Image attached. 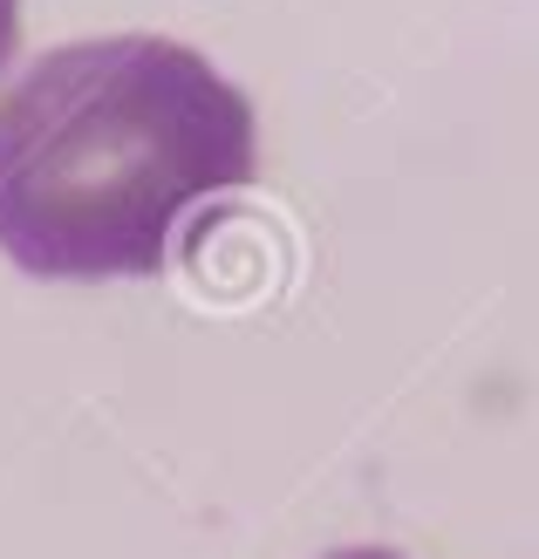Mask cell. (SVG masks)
Masks as SVG:
<instances>
[{
  "mask_svg": "<svg viewBox=\"0 0 539 559\" xmlns=\"http://www.w3.org/2000/svg\"><path fill=\"white\" fill-rule=\"evenodd\" d=\"M253 178V103L172 35L62 41L0 90V253L35 280L172 273Z\"/></svg>",
  "mask_w": 539,
  "mask_h": 559,
  "instance_id": "6da1fadb",
  "label": "cell"
},
{
  "mask_svg": "<svg viewBox=\"0 0 539 559\" xmlns=\"http://www.w3.org/2000/svg\"><path fill=\"white\" fill-rule=\"evenodd\" d=\"M14 48H21V0H0V69L14 62Z\"/></svg>",
  "mask_w": 539,
  "mask_h": 559,
  "instance_id": "7a4b0ae2",
  "label": "cell"
},
{
  "mask_svg": "<svg viewBox=\"0 0 539 559\" xmlns=\"http://www.w3.org/2000/svg\"><path fill=\"white\" fill-rule=\"evenodd\" d=\"M328 559H403V552H389V546H342V552H328Z\"/></svg>",
  "mask_w": 539,
  "mask_h": 559,
  "instance_id": "3957f363",
  "label": "cell"
}]
</instances>
